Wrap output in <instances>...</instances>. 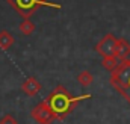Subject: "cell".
<instances>
[{
	"label": "cell",
	"mask_w": 130,
	"mask_h": 124,
	"mask_svg": "<svg viewBox=\"0 0 130 124\" xmlns=\"http://www.w3.org/2000/svg\"><path fill=\"white\" fill-rule=\"evenodd\" d=\"M91 97H92L91 94H82V95L73 97L62 85H59V86H56V88L50 92V95H48L45 100H47L48 106L52 107V111L55 112L56 118H58V120H64V118H67V117L76 109V106H77L80 101L89 100Z\"/></svg>",
	"instance_id": "obj_1"
},
{
	"label": "cell",
	"mask_w": 130,
	"mask_h": 124,
	"mask_svg": "<svg viewBox=\"0 0 130 124\" xmlns=\"http://www.w3.org/2000/svg\"><path fill=\"white\" fill-rule=\"evenodd\" d=\"M110 83L130 103V58L121 61L110 73Z\"/></svg>",
	"instance_id": "obj_2"
},
{
	"label": "cell",
	"mask_w": 130,
	"mask_h": 124,
	"mask_svg": "<svg viewBox=\"0 0 130 124\" xmlns=\"http://www.w3.org/2000/svg\"><path fill=\"white\" fill-rule=\"evenodd\" d=\"M8 3H9L23 18H29L39 6H47V8L61 9V5H59V3H52V2H47V0H8Z\"/></svg>",
	"instance_id": "obj_3"
},
{
	"label": "cell",
	"mask_w": 130,
	"mask_h": 124,
	"mask_svg": "<svg viewBox=\"0 0 130 124\" xmlns=\"http://www.w3.org/2000/svg\"><path fill=\"white\" fill-rule=\"evenodd\" d=\"M30 117H32L33 121L38 124H53L58 120L56 115H55V112L48 106L47 100H42L36 106H33L32 112H30Z\"/></svg>",
	"instance_id": "obj_4"
},
{
	"label": "cell",
	"mask_w": 130,
	"mask_h": 124,
	"mask_svg": "<svg viewBox=\"0 0 130 124\" xmlns=\"http://www.w3.org/2000/svg\"><path fill=\"white\" fill-rule=\"evenodd\" d=\"M115 45H117V38L112 33H107L97 44L95 49L103 58L104 56H115Z\"/></svg>",
	"instance_id": "obj_5"
},
{
	"label": "cell",
	"mask_w": 130,
	"mask_h": 124,
	"mask_svg": "<svg viewBox=\"0 0 130 124\" xmlns=\"http://www.w3.org/2000/svg\"><path fill=\"white\" fill-rule=\"evenodd\" d=\"M41 88H42V85H41L39 80L35 79V77H27V79L21 83V91L26 94V95H29V97L36 95V94L41 91Z\"/></svg>",
	"instance_id": "obj_6"
},
{
	"label": "cell",
	"mask_w": 130,
	"mask_h": 124,
	"mask_svg": "<svg viewBox=\"0 0 130 124\" xmlns=\"http://www.w3.org/2000/svg\"><path fill=\"white\" fill-rule=\"evenodd\" d=\"M130 55V44L126 39H117V45H115V56L121 61L127 59Z\"/></svg>",
	"instance_id": "obj_7"
},
{
	"label": "cell",
	"mask_w": 130,
	"mask_h": 124,
	"mask_svg": "<svg viewBox=\"0 0 130 124\" xmlns=\"http://www.w3.org/2000/svg\"><path fill=\"white\" fill-rule=\"evenodd\" d=\"M14 42H15L14 36H12L8 30L0 32V49H2V50H8L9 47H12Z\"/></svg>",
	"instance_id": "obj_8"
},
{
	"label": "cell",
	"mask_w": 130,
	"mask_h": 124,
	"mask_svg": "<svg viewBox=\"0 0 130 124\" xmlns=\"http://www.w3.org/2000/svg\"><path fill=\"white\" fill-rule=\"evenodd\" d=\"M18 29H20V32H21L23 35H32L33 32H35V24H33L29 18H24V20L20 23Z\"/></svg>",
	"instance_id": "obj_9"
},
{
	"label": "cell",
	"mask_w": 130,
	"mask_h": 124,
	"mask_svg": "<svg viewBox=\"0 0 130 124\" xmlns=\"http://www.w3.org/2000/svg\"><path fill=\"white\" fill-rule=\"evenodd\" d=\"M101 65L107 70V71H113L117 67H118V58L117 56H104V59L101 62Z\"/></svg>",
	"instance_id": "obj_10"
},
{
	"label": "cell",
	"mask_w": 130,
	"mask_h": 124,
	"mask_svg": "<svg viewBox=\"0 0 130 124\" xmlns=\"http://www.w3.org/2000/svg\"><path fill=\"white\" fill-rule=\"evenodd\" d=\"M92 80H94V77H92V74H91L89 71H82V73L77 76V82H79L82 86H89V85L92 83Z\"/></svg>",
	"instance_id": "obj_11"
},
{
	"label": "cell",
	"mask_w": 130,
	"mask_h": 124,
	"mask_svg": "<svg viewBox=\"0 0 130 124\" xmlns=\"http://www.w3.org/2000/svg\"><path fill=\"white\" fill-rule=\"evenodd\" d=\"M0 124H18V121H17V118H15L14 115L6 114V115H3V117H2Z\"/></svg>",
	"instance_id": "obj_12"
}]
</instances>
